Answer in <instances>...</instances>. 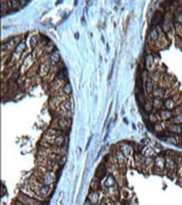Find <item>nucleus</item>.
<instances>
[{
	"mask_svg": "<svg viewBox=\"0 0 182 205\" xmlns=\"http://www.w3.org/2000/svg\"><path fill=\"white\" fill-rule=\"evenodd\" d=\"M29 187L31 188L33 191L40 195L42 197H46L50 194V187L48 185H44L42 182H40L37 178H32L30 181Z\"/></svg>",
	"mask_w": 182,
	"mask_h": 205,
	"instance_id": "obj_1",
	"label": "nucleus"
},
{
	"mask_svg": "<svg viewBox=\"0 0 182 205\" xmlns=\"http://www.w3.org/2000/svg\"><path fill=\"white\" fill-rule=\"evenodd\" d=\"M16 199L20 201L21 202H23V203L25 205H43V203H42L43 202H40L37 199H34V198H32V197L26 196V195L23 194L22 192L18 194Z\"/></svg>",
	"mask_w": 182,
	"mask_h": 205,
	"instance_id": "obj_2",
	"label": "nucleus"
},
{
	"mask_svg": "<svg viewBox=\"0 0 182 205\" xmlns=\"http://www.w3.org/2000/svg\"><path fill=\"white\" fill-rule=\"evenodd\" d=\"M21 192H22L23 194L26 195V196L32 197V198H34V199H37L40 202L44 201V197H42L40 196V195H38L34 191H33L31 188L29 187V186H25V187L21 188Z\"/></svg>",
	"mask_w": 182,
	"mask_h": 205,
	"instance_id": "obj_3",
	"label": "nucleus"
},
{
	"mask_svg": "<svg viewBox=\"0 0 182 205\" xmlns=\"http://www.w3.org/2000/svg\"><path fill=\"white\" fill-rule=\"evenodd\" d=\"M106 172H107V168L103 166L102 164H101L99 167L98 168V170L96 171V176L98 180H102V178L105 177Z\"/></svg>",
	"mask_w": 182,
	"mask_h": 205,
	"instance_id": "obj_4",
	"label": "nucleus"
},
{
	"mask_svg": "<svg viewBox=\"0 0 182 205\" xmlns=\"http://www.w3.org/2000/svg\"><path fill=\"white\" fill-rule=\"evenodd\" d=\"M114 185H116L115 179L112 175H109L108 176V178L106 179V181H105V182H104L102 187H112V186H114Z\"/></svg>",
	"mask_w": 182,
	"mask_h": 205,
	"instance_id": "obj_5",
	"label": "nucleus"
},
{
	"mask_svg": "<svg viewBox=\"0 0 182 205\" xmlns=\"http://www.w3.org/2000/svg\"><path fill=\"white\" fill-rule=\"evenodd\" d=\"M12 205H25V204H24L23 202H21L20 201H18V200H14V201L13 202V203H12Z\"/></svg>",
	"mask_w": 182,
	"mask_h": 205,
	"instance_id": "obj_6",
	"label": "nucleus"
},
{
	"mask_svg": "<svg viewBox=\"0 0 182 205\" xmlns=\"http://www.w3.org/2000/svg\"><path fill=\"white\" fill-rule=\"evenodd\" d=\"M83 205H92V204L91 203V202H90L88 199H86V201H85V202H84V204H83Z\"/></svg>",
	"mask_w": 182,
	"mask_h": 205,
	"instance_id": "obj_7",
	"label": "nucleus"
},
{
	"mask_svg": "<svg viewBox=\"0 0 182 205\" xmlns=\"http://www.w3.org/2000/svg\"><path fill=\"white\" fill-rule=\"evenodd\" d=\"M98 205H107V203H106V202H103V201H102V202H100V203H99V204H98Z\"/></svg>",
	"mask_w": 182,
	"mask_h": 205,
	"instance_id": "obj_8",
	"label": "nucleus"
}]
</instances>
